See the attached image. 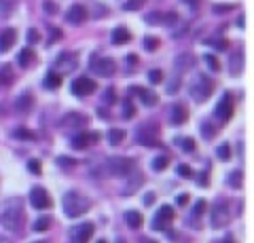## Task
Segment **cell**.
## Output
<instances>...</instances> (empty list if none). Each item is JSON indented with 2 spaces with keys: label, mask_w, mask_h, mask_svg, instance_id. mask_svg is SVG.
Segmentation results:
<instances>
[{
  "label": "cell",
  "mask_w": 254,
  "mask_h": 243,
  "mask_svg": "<svg viewBox=\"0 0 254 243\" xmlns=\"http://www.w3.org/2000/svg\"><path fill=\"white\" fill-rule=\"evenodd\" d=\"M23 222V201L19 197H13L0 207V224L11 231H17Z\"/></svg>",
  "instance_id": "cell-1"
},
{
  "label": "cell",
  "mask_w": 254,
  "mask_h": 243,
  "mask_svg": "<svg viewBox=\"0 0 254 243\" xmlns=\"http://www.w3.org/2000/svg\"><path fill=\"white\" fill-rule=\"evenodd\" d=\"M62 205H64V211H66L68 218H78V216H85L87 211H89L91 201L87 199L83 193L68 191L66 194H64V199H62Z\"/></svg>",
  "instance_id": "cell-2"
},
{
  "label": "cell",
  "mask_w": 254,
  "mask_h": 243,
  "mask_svg": "<svg viewBox=\"0 0 254 243\" xmlns=\"http://www.w3.org/2000/svg\"><path fill=\"white\" fill-rule=\"evenodd\" d=\"M136 169V161L129 156H110L104 163V174L110 178H129Z\"/></svg>",
  "instance_id": "cell-3"
},
{
  "label": "cell",
  "mask_w": 254,
  "mask_h": 243,
  "mask_svg": "<svg viewBox=\"0 0 254 243\" xmlns=\"http://www.w3.org/2000/svg\"><path fill=\"white\" fill-rule=\"evenodd\" d=\"M214 93V81L208 74H197L195 81L190 83V97H193L197 104H203L205 99H210Z\"/></svg>",
  "instance_id": "cell-4"
},
{
  "label": "cell",
  "mask_w": 254,
  "mask_h": 243,
  "mask_svg": "<svg viewBox=\"0 0 254 243\" xmlns=\"http://www.w3.org/2000/svg\"><path fill=\"white\" fill-rule=\"evenodd\" d=\"M229 220H231V211H229V201L220 199L212 205L210 209V224L212 229H222V226H227Z\"/></svg>",
  "instance_id": "cell-5"
},
{
  "label": "cell",
  "mask_w": 254,
  "mask_h": 243,
  "mask_svg": "<svg viewBox=\"0 0 254 243\" xmlns=\"http://www.w3.org/2000/svg\"><path fill=\"white\" fill-rule=\"evenodd\" d=\"M233 112H235V99L231 93L227 91V93H222V97L218 99L216 108H214V116H216L220 123H227L233 116Z\"/></svg>",
  "instance_id": "cell-6"
},
{
  "label": "cell",
  "mask_w": 254,
  "mask_h": 243,
  "mask_svg": "<svg viewBox=\"0 0 254 243\" xmlns=\"http://www.w3.org/2000/svg\"><path fill=\"white\" fill-rule=\"evenodd\" d=\"M136 138H138V142L142 146H146V148L161 146V142H159V127L155 123H148V125H144V127H140L138 133H136Z\"/></svg>",
  "instance_id": "cell-7"
},
{
  "label": "cell",
  "mask_w": 254,
  "mask_h": 243,
  "mask_svg": "<svg viewBox=\"0 0 254 243\" xmlns=\"http://www.w3.org/2000/svg\"><path fill=\"white\" fill-rule=\"evenodd\" d=\"M89 68H91V72H95L98 76H113L117 72V64L110 57H98V55H93L91 61H89Z\"/></svg>",
  "instance_id": "cell-8"
},
{
  "label": "cell",
  "mask_w": 254,
  "mask_h": 243,
  "mask_svg": "<svg viewBox=\"0 0 254 243\" xmlns=\"http://www.w3.org/2000/svg\"><path fill=\"white\" fill-rule=\"evenodd\" d=\"M30 205L34 209H49L53 205V201L49 197V193L43 186H32L30 191Z\"/></svg>",
  "instance_id": "cell-9"
},
{
  "label": "cell",
  "mask_w": 254,
  "mask_h": 243,
  "mask_svg": "<svg viewBox=\"0 0 254 243\" xmlns=\"http://www.w3.org/2000/svg\"><path fill=\"white\" fill-rule=\"evenodd\" d=\"M172 220H174V209L170 205H161L153 218V229L155 231H168Z\"/></svg>",
  "instance_id": "cell-10"
},
{
  "label": "cell",
  "mask_w": 254,
  "mask_h": 243,
  "mask_svg": "<svg viewBox=\"0 0 254 243\" xmlns=\"http://www.w3.org/2000/svg\"><path fill=\"white\" fill-rule=\"evenodd\" d=\"M98 89V83L89 76H78L76 81H72V93L78 97H85V96H91V93Z\"/></svg>",
  "instance_id": "cell-11"
},
{
  "label": "cell",
  "mask_w": 254,
  "mask_h": 243,
  "mask_svg": "<svg viewBox=\"0 0 254 243\" xmlns=\"http://www.w3.org/2000/svg\"><path fill=\"white\" fill-rule=\"evenodd\" d=\"M93 231H95L93 222L78 224V226H74V229L70 231V241L72 243H89V239L93 237Z\"/></svg>",
  "instance_id": "cell-12"
},
{
  "label": "cell",
  "mask_w": 254,
  "mask_h": 243,
  "mask_svg": "<svg viewBox=\"0 0 254 243\" xmlns=\"http://www.w3.org/2000/svg\"><path fill=\"white\" fill-rule=\"evenodd\" d=\"M144 21L150 23V26H161V23H165V26H172V23H178L180 17L176 13H159V11H155V13L144 15Z\"/></svg>",
  "instance_id": "cell-13"
},
{
  "label": "cell",
  "mask_w": 254,
  "mask_h": 243,
  "mask_svg": "<svg viewBox=\"0 0 254 243\" xmlns=\"http://www.w3.org/2000/svg\"><path fill=\"white\" fill-rule=\"evenodd\" d=\"M55 68L60 70L58 74H66V72H72V70L78 68V57L74 55V53H62V55L55 59Z\"/></svg>",
  "instance_id": "cell-14"
},
{
  "label": "cell",
  "mask_w": 254,
  "mask_h": 243,
  "mask_svg": "<svg viewBox=\"0 0 254 243\" xmlns=\"http://www.w3.org/2000/svg\"><path fill=\"white\" fill-rule=\"evenodd\" d=\"M102 136L98 131H87V133H78V136L72 138V148L74 150H85L89 144H95Z\"/></svg>",
  "instance_id": "cell-15"
},
{
  "label": "cell",
  "mask_w": 254,
  "mask_h": 243,
  "mask_svg": "<svg viewBox=\"0 0 254 243\" xmlns=\"http://www.w3.org/2000/svg\"><path fill=\"white\" fill-rule=\"evenodd\" d=\"M15 43H17V30L15 28H6L0 32V53H6L11 51Z\"/></svg>",
  "instance_id": "cell-16"
},
{
  "label": "cell",
  "mask_w": 254,
  "mask_h": 243,
  "mask_svg": "<svg viewBox=\"0 0 254 243\" xmlns=\"http://www.w3.org/2000/svg\"><path fill=\"white\" fill-rule=\"evenodd\" d=\"M66 21L72 23V26H81V23L87 21V9L83 4H74L70 6V11L66 13Z\"/></svg>",
  "instance_id": "cell-17"
},
{
  "label": "cell",
  "mask_w": 254,
  "mask_h": 243,
  "mask_svg": "<svg viewBox=\"0 0 254 243\" xmlns=\"http://www.w3.org/2000/svg\"><path fill=\"white\" fill-rule=\"evenodd\" d=\"M15 108H17L19 114L32 112V108H34V96H32L30 91H23L21 96L17 97V101H15Z\"/></svg>",
  "instance_id": "cell-18"
},
{
  "label": "cell",
  "mask_w": 254,
  "mask_h": 243,
  "mask_svg": "<svg viewBox=\"0 0 254 243\" xmlns=\"http://www.w3.org/2000/svg\"><path fill=\"white\" fill-rule=\"evenodd\" d=\"M60 125L64 129H68V127H83V125H87V116L78 114V112H70V114H66L60 121Z\"/></svg>",
  "instance_id": "cell-19"
},
{
  "label": "cell",
  "mask_w": 254,
  "mask_h": 243,
  "mask_svg": "<svg viewBox=\"0 0 254 243\" xmlns=\"http://www.w3.org/2000/svg\"><path fill=\"white\" fill-rule=\"evenodd\" d=\"M131 93H136V96L140 97V101H142L144 106H157V101H159L157 93H155V91H150V89H144V87H133Z\"/></svg>",
  "instance_id": "cell-20"
},
{
  "label": "cell",
  "mask_w": 254,
  "mask_h": 243,
  "mask_svg": "<svg viewBox=\"0 0 254 243\" xmlns=\"http://www.w3.org/2000/svg\"><path fill=\"white\" fill-rule=\"evenodd\" d=\"M242 68H244V55H242V49H237L233 55H229V72L233 76H240Z\"/></svg>",
  "instance_id": "cell-21"
},
{
  "label": "cell",
  "mask_w": 254,
  "mask_h": 243,
  "mask_svg": "<svg viewBox=\"0 0 254 243\" xmlns=\"http://www.w3.org/2000/svg\"><path fill=\"white\" fill-rule=\"evenodd\" d=\"M187 119H189L187 108L182 106V104H174V106H172V112H170L172 125H182V123H187Z\"/></svg>",
  "instance_id": "cell-22"
},
{
  "label": "cell",
  "mask_w": 254,
  "mask_h": 243,
  "mask_svg": "<svg viewBox=\"0 0 254 243\" xmlns=\"http://www.w3.org/2000/svg\"><path fill=\"white\" fill-rule=\"evenodd\" d=\"M17 61H19V66H21V68H30V66L36 61V53H34V49H30V47L21 49V51H19V55H17Z\"/></svg>",
  "instance_id": "cell-23"
},
{
  "label": "cell",
  "mask_w": 254,
  "mask_h": 243,
  "mask_svg": "<svg viewBox=\"0 0 254 243\" xmlns=\"http://www.w3.org/2000/svg\"><path fill=\"white\" fill-rule=\"evenodd\" d=\"M131 41V32L127 28H123V26H117L115 30H113V43L115 45H125V43H129Z\"/></svg>",
  "instance_id": "cell-24"
},
{
  "label": "cell",
  "mask_w": 254,
  "mask_h": 243,
  "mask_svg": "<svg viewBox=\"0 0 254 243\" xmlns=\"http://www.w3.org/2000/svg\"><path fill=\"white\" fill-rule=\"evenodd\" d=\"M125 222H127V226H131V229H140L142 222H144V218H142L140 211L129 209V211H125Z\"/></svg>",
  "instance_id": "cell-25"
},
{
  "label": "cell",
  "mask_w": 254,
  "mask_h": 243,
  "mask_svg": "<svg viewBox=\"0 0 254 243\" xmlns=\"http://www.w3.org/2000/svg\"><path fill=\"white\" fill-rule=\"evenodd\" d=\"M15 81V76H13V68L9 64H4V66H0V85L2 87H9V85Z\"/></svg>",
  "instance_id": "cell-26"
},
{
  "label": "cell",
  "mask_w": 254,
  "mask_h": 243,
  "mask_svg": "<svg viewBox=\"0 0 254 243\" xmlns=\"http://www.w3.org/2000/svg\"><path fill=\"white\" fill-rule=\"evenodd\" d=\"M62 81H64L62 74H58L55 70H51V72L45 76V87H49V89H58L60 85H62Z\"/></svg>",
  "instance_id": "cell-27"
},
{
  "label": "cell",
  "mask_w": 254,
  "mask_h": 243,
  "mask_svg": "<svg viewBox=\"0 0 254 243\" xmlns=\"http://www.w3.org/2000/svg\"><path fill=\"white\" fill-rule=\"evenodd\" d=\"M106 138H108V144L110 146H119L125 140V131L123 129H110L106 133Z\"/></svg>",
  "instance_id": "cell-28"
},
{
  "label": "cell",
  "mask_w": 254,
  "mask_h": 243,
  "mask_svg": "<svg viewBox=\"0 0 254 243\" xmlns=\"http://www.w3.org/2000/svg\"><path fill=\"white\" fill-rule=\"evenodd\" d=\"M176 146H180L185 152H195L197 150V142L193 138H176Z\"/></svg>",
  "instance_id": "cell-29"
},
{
  "label": "cell",
  "mask_w": 254,
  "mask_h": 243,
  "mask_svg": "<svg viewBox=\"0 0 254 243\" xmlns=\"http://www.w3.org/2000/svg\"><path fill=\"white\" fill-rule=\"evenodd\" d=\"M51 224H53V218H51V216H41V218H38V220L34 222V226H32V229H34L36 233H43V231H49Z\"/></svg>",
  "instance_id": "cell-30"
},
{
  "label": "cell",
  "mask_w": 254,
  "mask_h": 243,
  "mask_svg": "<svg viewBox=\"0 0 254 243\" xmlns=\"http://www.w3.org/2000/svg\"><path fill=\"white\" fill-rule=\"evenodd\" d=\"M242 180H244L242 171H240V169H235V171H231V174H229L227 184H229V186H233V188H242Z\"/></svg>",
  "instance_id": "cell-31"
},
{
  "label": "cell",
  "mask_w": 254,
  "mask_h": 243,
  "mask_svg": "<svg viewBox=\"0 0 254 243\" xmlns=\"http://www.w3.org/2000/svg\"><path fill=\"white\" fill-rule=\"evenodd\" d=\"M159 45H161V41L159 38H155V36H144V41H142V47H144L146 51H157L159 49Z\"/></svg>",
  "instance_id": "cell-32"
},
{
  "label": "cell",
  "mask_w": 254,
  "mask_h": 243,
  "mask_svg": "<svg viewBox=\"0 0 254 243\" xmlns=\"http://www.w3.org/2000/svg\"><path fill=\"white\" fill-rule=\"evenodd\" d=\"M210 47H214L216 51H227L229 49V41L227 38H210V41H205Z\"/></svg>",
  "instance_id": "cell-33"
},
{
  "label": "cell",
  "mask_w": 254,
  "mask_h": 243,
  "mask_svg": "<svg viewBox=\"0 0 254 243\" xmlns=\"http://www.w3.org/2000/svg\"><path fill=\"white\" fill-rule=\"evenodd\" d=\"M168 165H170V159L165 154L163 156H157V159H153V163H150V167H153L155 171H163Z\"/></svg>",
  "instance_id": "cell-34"
},
{
  "label": "cell",
  "mask_w": 254,
  "mask_h": 243,
  "mask_svg": "<svg viewBox=\"0 0 254 243\" xmlns=\"http://www.w3.org/2000/svg\"><path fill=\"white\" fill-rule=\"evenodd\" d=\"M216 133H218V129L212 127V123H208V121L201 123V136H203L205 140H212L214 136H216Z\"/></svg>",
  "instance_id": "cell-35"
},
{
  "label": "cell",
  "mask_w": 254,
  "mask_h": 243,
  "mask_svg": "<svg viewBox=\"0 0 254 243\" xmlns=\"http://www.w3.org/2000/svg\"><path fill=\"white\" fill-rule=\"evenodd\" d=\"M133 116H136V108H133V101L127 97L123 104V119H133Z\"/></svg>",
  "instance_id": "cell-36"
},
{
  "label": "cell",
  "mask_w": 254,
  "mask_h": 243,
  "mask_svg": "<svg viewBox=\"0 0 254 243\" xmlns=\"http://www.w3.org/2000/svg\"><path fill=\"white\" fill-rule=\"evenodd\" d=\"M216 154H218L220 161H229V159H231V146H229V144H220Z\"/></svg>",
  "instance_id": "cell-37"
},
{
  "label": "cell",
  "mask_w": 254,
  "mask_h": 243,
  "mask_svg": "<svg viewBox=\"0 0 254 243\" xmlns=\"http://www.w3.org/2000/svg\"><path fill=\"white\" fill-rule=\"evenodd\" d=\"M13 136H15V138H21V140H34V138H36L34 133H32L30 129H26V127H17V129L13 131Z\"/></svg>",
  "instance_id": "cell-38"
},
{
  "label": "cell",
  "mask_w": 254,
  "mask_h": 243,
  "mask_svg": "<svg viewBox=\"0 0 254 243\" xmlns=\"http://www.w3.org/2000/svg\"><path fill=\"white\" fill-rule=\"evenodd\" d=\"M146 0H127V2L123 4V11H138L140 6H144Z\"/></svg>",
  "instance_id": "cell-39"
},
{
  "label": "cell",
  "mask_w": 254,
  "mask_h": 243,
  "mask_svg": "<svg viewBox=\"0 0 254 243\" xmlns=\"http://www.w3.org/2000/svg\"><path fill=\"white\" fill-rule=\"evenodd\" d=\"M142 180H144V178H142L140 174H136V178H133V182H131L129 186H125V188H123V194H133V191H136V188L142 184Z\"/></svg>",
  "instance_id": "cell-40"
},
{
  "label": "cell",
  "mask_w": 254,
  "mask_h": 243,
  "mask_svg": "<svg viewBox=\"0 0 254 243\" xmlns=\"http://www.w3.org/2000/svg\"><path fill=\"white\" fill-rule=\"evenodd\" d=\"M163 72H161V70H150V72H148V81L150 83H153V85H159V83H163Z\"/></svg>",
  "instance_id": "cell-41"
},
{
  "label": "cell",
  "mask_w": 254,
  "mask_h": 243,
  "mask_svg": "<svg viewBox=\"0 0 254 243\" xmlns=\"http://www.w3.org/2000/svg\"><path fill=\"white\" fill-rule=\"evenodd\" d=\"M176 174H178V176H182V178H187V180H189V178H193V176H195V171H193V169H190L189 165H178V167H176Z\"/></svg>",
  "instance_id": "cell-42"
},
{
  "label": "cell",
  "mask_w": 254,
  "mask_h": 243,
  "mask_svg": "<svg viewBox=\"0 0 254 243\" xmlns=\"http://www.w3.org/2000/svg\"><path fill=\"white\" fill-rule=\"evenodd\" d=\"M193 64H195V59L190 57V55H180V57L176 59V68H178V66L189 68V66H193Z\"/></svg>",
  "instance_id": "cell-43"
},
{
  "label": "cell",
  "mask_w": 254,
  "mask_h": 243,
  "mask_svg": "<svg viewBox=\"0 0 254 243\" xmlns=\"http://www.w3.org/2000/svg\"><path fill=\"white\" fill-rule=\"evenodd\" d=\"M205 64H208V68H210V70H214V72H218V70H220L218 59L214 57V55H205Z\"/></svg>",
  "instance_id": "cell-44"
},
{
  "label": "cell",
  "mask_w": 254,
  "mask_h": 243,
  "mask_svg": "<svg viewBox=\"0 0 254 243\" xmlns=\"http://www.w3.org/2000/svg\"><path fill=\"white\" fill-rule=\"evenodd\" d=\"M102 99H104L106 104H115V101H117V93H115V89H106V91H104V96H102Z\"/></svg>",
  "instance_id": "cell-45"
},
{
  "label": "cell",
  "mask_w": 254,
  "mask_h": 243,
  "mask_svg": "<svg viewBox=\"0 0 254 243\" xmlns=\"http://www.w3.org/2000/svg\"><path fill=\"white\" fill-rule=\"evenodd\" d=\"M212 11L216 13V15H222V13L233 11V4H216V6H212Z\"/></svg>",
  "instance_id": "cell-46"
},
{
  "label": "cell",
  "mask_w": 254,
  "mask_h": 243,
  "mask_svg": "<svg viewBox=\"0 0 254 243\" xmlns=\"http://www.w3.org/2000/svg\"><path fill=\"white\" fill-rule=\"evenodd\" d=\"M205 205H208V203H205L203 199H199V201H197V203H195V209H193V216H197V218H199V216L203 214Z\"/></svg>",
  "instance_id": "cell-47"
},
{
  "label": "cell",
  "mask_w": 254,
  "mask_h": 243,
  "mask_svg": "<svg viewBox=\"0 0 254 243\" xmlns=\"http://www.w3.org/2000/svg\"><path fill=\"white\" fill-rule=\"evenodd\" d=\"M58 165H60V167H72V165H76V161H72L70 156H60V159H58Z\"/></svg>",
  "instance_id": "cell-48"
},
{
  "label": "cell",
  "mask_w": 254,
  "mask_h": 243,
  "mask_svg": "<svg viewBox=\"0 0 254 243\" xmlns=\"http://www.w3.org/2000/svg\"><path fill=\"white\" fill-rule=\"evenodd\" d=\"M28 41H30V43H38V41H41V34H38L34 28H30V30H28Z\"/></svg>",
  "instance_id": "cell-49"
},
{
  "label": "cell",
  "mask_w": 254,
  "mask_h": 243,
  "mask_svg": "<svg viewBox=\"0 0 254 243\" xmlns=\"http://www.w3.org/2000/svg\"><path fill=\"white\" fill-rule=\"evenodd\" d=\"M28 167H30V171H32V174H36V176L41 174V165H38L36 161H30V163H28Z\"/></svg>",
  "instance_id": "cell-50"
},
{
  "label": "cell",
  "mask_w": 254,
  "mask_h": 243,
  "mask_svg": "<svg viewBox=\"0 0 254 243\" xmlns=\"http://www.w3.org/2000/svg\"><path fill=\"white\" fill-rule=\"evenodd\" d=\"M62 36H64L62 30H58V28H51V41H58V38H62Z\"/></svg>",
  "instance_id": "cell-51"
},
{
  "label": "cell",
  "mask_w": 254,
  "mask_h": 243,
  "mask_svg": "<svg viewBox=\"0 0 254 243\" xmlns=\"http://www.w3.org/2000/svg\"><path fill=\"white\" fill-rule=\"evenodd\" d=\"M45 11H47V13H55L53 2H49V0H47V2H45Z\"/></svg>",
  "instance_id": "cell-52"
},
{
  "label": "cell",
  "mask_w": 254,
  "mask_h": 243,
  "mask_svg": "<svg viewBox=\"0 0 254 243\" xmlns=\"http://www.w3.org/2000/svg\"><path fill=\"white\" fill-rule=\"evenodd\" d=\"M187 201H189V197H187V194H180V197L176 199V203H178V205H187Z\"/></svg>",
  "instance_id": "cell-53"
},
{
  "label": "cell",
  "mask_w": 254,
  "mask_h": 243,
  "mask_svg": "<svg viewBox=\"0 0 254 243\" xmlns=\"http://www.w3.org/2000/svg\"><path fill=\"white\" fill-rule=\"evenodd\" d=\"M153 201H155V194H153V193H148V194H146V199H144V203H146V205H150Z\"/></svg>",
  "instance_id": "cell-54"
},
{
  "label": "cell",
  "mask_w": 254,
  "mask_h": 243,
  "mask_svg": "<svg viewBox=\"0 0 254 243\" xmlns=\"http://www.w3.org/2000/svg\"><path fill=\"white\" fill-rule=\"evenodd\" d=\"M125 61H129V64H138V57L136 55H127Z\"/></svg>",
  "instance_id": "cell-55"
},
{
  "label": "cell",
  "mask_w": 254,
  "mask_h": 243,
  "mask_svg": "<svg viewBox=\"0 0 254 243\" xmlns=\"http://www.w3.org/2000/svg\"><path fill=\"white\" fill-rule=\"evenodd\" d=\"M205 176H208V171H203V174H201V180H199V182L205 186V184H208V178H205Z\"/></svg>",
  "instance_id": "cell-56"
},
{
  "label": "cell",
  "mask_w": 254,
  "mask_h": 243,
  "mask_svg": "<svg viewBox=\"0 0 254 243\" xmlns=\"http://www.w3.org/2000/svg\"><path fill=\"white\" fill-rule=\"evenodd\" d=\"M225 243H235V239L231 237V235H227V237H225Z\"/></svg>",
  "instance_id": "cell-57"
},
{
  "label": "cell",
  "mask_w": 254,
  "mask_h": 243,
  "mask_svg": "<svg viewBox=\"0 0 254 243\" xmlns=\"http://www.w3.org/2000/svg\"><path fill=\"white\" fill-rule=\"evenodd\" d=\"M140 243H157V241H155V239H142Z\"/></svg>",
  "instance_id": "cell-58"
},
{
  "label": "cell",
  "mask_w": 254,
  "mask_h": 243,
  "mask_svg": "<svg viewBox=\"0 0 254 243\" xmlns=\"http://www.w3.org/2000/svg\"><path fill=\"white\" fill-rule=\"evenodd\" d=\"M98 243H108V241L106 239H98Z\"/></svg>",
  "instance_id": "cell-59"
},
{
  "label": "cell",
  "mask_w": 254,
  "mask_h": 243,
  "mask_svg": "<svg viewBox=\"0 0 254 243\" xmlns=\"http://www.w3.org/2000/svg\"><path fill=\"white\" fill-rule=\"evenodd\" d=\"M0 243H6V239H2V237H0Z\"/></svg>",
  "instance_id": "cell-60"
},
{
  "label": "cell",
  "mask_w": 254,
  "mask_h": 243,
  "mask_svg": "<svg viewBox=\"0 0 254 243\" xmlns=\"http://www.w3.org/2000/svg\"><path fill=\"white\" fill-rule=\"evenodd\" d=\"M34 243H49V241H34Z\"/></svg>",
  "instance_id": "cell-61"
}]
</instances>
